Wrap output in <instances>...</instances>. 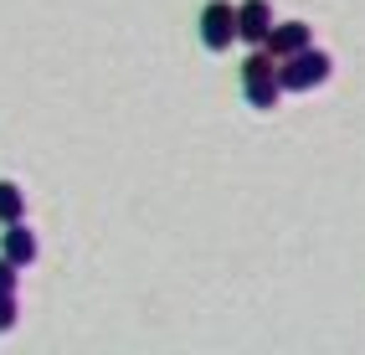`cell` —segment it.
<instances>
[{"instance_id": "6da1fadb", "label": "cell", "mask_w": 365, "mask_h": 355, "mask_svg": "<svg viewBox=\"0 0 365 355\" xmlns=\"http://www.w3.org/2000/svg\"><path fill=\"white\" fill-rule=\"evenodd\" d=\"M242 93H247L252 108H278L283 88H278V57L267 52V46H257V52L242 62Z\"/></svg>"}, {"instance_id": "7a4b0ae2", "label": "cell", "mask_w": 365, "mask_h": 355, "mask_svg": "<svg viewBox=\"0 0 365 355\" xmlns=\"http://www.w3.org/2000/svg\"><path fill=\"white\" fill-rule=\"evenodd\" d=\"M329 73H334V62L324 52H314V46H304V52H294V57L278 62V88L283 93H309V88L329 83Z\"/></svg>"}, {"instance_id": "3957f363", "label": "cell", "mask_w": 365, "mask_h": 355, "mask_svg": "<svg viewBox=\"0 0 365 355\" xmlns=\"http://www.w3.org/2000/svg\"><path fill=\"white\" fill-rule=\"evenodd\" d=\"M237 41V6L232 0H211L201 11V46L206 52H227Z\"/></svg>"}, {"instance_id": "277c9868", "label": "cell", "mask_w": 365, "mask_h": 355, "mask_svg": "<svg viewBox=\"0 0 365 355\" xmlns=\"http://www.w3.org/2000/svg\"><path fill=\"white\" fill-rule=\"evenodd\" d=\"M267 31H273V6H267V0H242V6H237V36L262 46Z\"/></svg>"}, {"instance_id": "5b68a950", "label": "cell", "mask_w": 365, "mask_h": 355, "mask_svg": "<svg viewBox=\"0 0 365 355\" xmlns=\"http://www.w3.org/2000/svg\"><path fill=\"white\" fill-rule=\"evenodd\" d=\"M267 52H273L278 62L283 57H294V52H304V46H314V31L304 26V21H283V26H278V21H273V31H267Z\"/></svg>"}, {"instance_id": "8992f818", "label": "cell", "mask_w": 365, "mask_h": 355, "mask_svg": "<svg viewBox=\"0 0 365 355\" xmlns=\"http://www.w3.org/2000/svg\"><path fill=\"white\" fill-rule=\"evenodd\" d=\"M0 257H11L16 268H31L36 263V232H26V222H6V247Z\"/></svg>"}, {"instance_id": "52a82bcc", "label": "cell", "mask_w": 365, "mask_h": 355, "mask_svg": "<svg viewBox=\"0 0 365 355\" xmlns=\"http://www.w3.org/2000/svg\"><path fill=\"white\" fill-rule=\"evenodd\" d=\"M26 217V196H21V185L0 180V222H21Z\"/></svg>"}, {"instance_id": "ba28073f", "label": "cell", "mask_w": 365, "mask_h": 355, "mask_svg": "<svg viewBox=\"0 0 365 355\" xmlns=\"http://www.w3.org/2000/svg\"><path fill=\"white\" fill-rule=\"evenodd\" d=\"M16 278H21V268L11 257H0V294H16Z\"/></svg>"}, {"instance_id": "9c48e42d", "label": "cell", "mask_w": 365, "mask_h": 355, "mask_svg": "<svg viewBox=\"0 0 365 355\" xmlns=\"http://www.w3.org/2000/svg\"><path fill=\"white\" fill-rule=\"evenodd\" d=\"M16 324V294H0V335Z\"/></svg>"}]
</instances>
